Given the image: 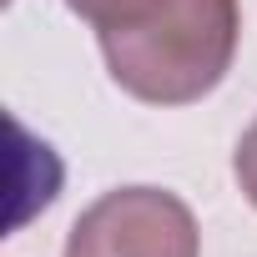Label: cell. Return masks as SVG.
Listing matches in <instances>:
<instances>
[{
    "instance_id": "cell-2",
    "label": "cell",
    "mask_w": 257,
    "mask_h": 257,
    "mask_svg": "<svg viewBox=\"0 0 257 257\" xmlns=\"http://www.w3.org/2000/svg\"><path fill=\"white\" fill-rule=\"evenodd\" d=\"M66 257H202V232L177 192L116 187L76 217Z\"/></svg>"
},
{
    "instance_id": "cell-4",
    "label": "cell",
    "mask_w": 257,
    "mask_h": 257,
    "mask_svg": "<svg viewBox=\"0 0 257 257\" xmlns=\"http://www.w3.org/2000/svg\"><path fill=\"white\" fill-rule=\"evenodd\" d=\"M232 177H237L242 197L257 207V121L242 132V142H237V152H232Z\"/></svg>"
},
{
    "instance_id": "cell-1",
    "label": "cell",
    "mask_w": 257,
    "mask_h": 257,
    "mask_svg": "<svg viewBox=\"0 0 257 257\" xmlns=\"http://www.w3.org/2000/svg\"><path fill=\"white\" fill-rule=\"evenodd\" d=\"M242 36L237 0H157L152 11L101 31L111 81L147 106H187L222 86Z\"/></svg>"
},
{
    "instance_id": "cell-3",
    "label": "cell",
    "mask_w": 257,
    "mask_h": 257,
    "mask_svg": "<svg viewBox=\"0 0 257 257\" xmlns=\"http://www.w3.org/2000/svg\"><path fill=\"white\" fill-rule=\"evenodd\" d=\"M157 0H66V11L71 16H81L86 26H96V36L101 31H116V26H126V21H137L142 11H152Z\"/></svg>"
}]
</instances>
